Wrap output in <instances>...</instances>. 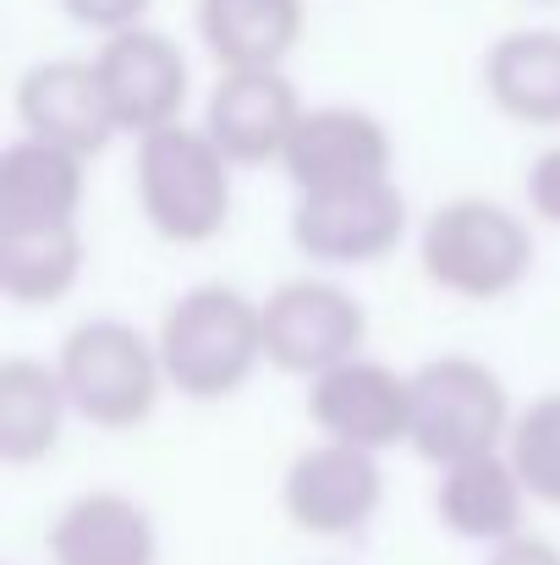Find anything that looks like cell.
Segmentation results:
<instances>
[{
  "mask_svg": "<svg viewBox=\"0 0 560 565\" xmlns=\"http://www.w3.org/2000/svg\"><path fill=\"white\" fill-rule=\"evenodd\" d=\"M484 565H560V550L550 539H539V533H517V539L495 544Z\"/></svg>",
  "mask_w": 560,
  "mask_h": 565,
  "instance_id": "cb8c5ba5",
  "label": "cell"
},
{
  "mask_svg": "<svg viewBox=\"0 0 560 565\" xmlns=\"http://www.w3.org/2000/svg\"><path fill=\"white\" fill-rule=\"evenodd\" d=\"M77 269H83L77 225H66V231H6L0 236V291L11 302H28V308L61 302L77 286Z\"/></svg>",
  "mask_w": 560,
  "mask_h": 565,
  "instance_id": "ffe728a7",
  "label": "cell"
},
{
  "mask_svg": "<svg viewBox=\"0 0 560 565\" xmlns=\"http://www.w3.org/2000/svg\"><path fill=\"white\" fill-rule=\"evenodd\" d=\"M83 209V160L33 138L0 154V236L6 231H66Z\"/></svg>",
  "mask_w": 560,
  "mask_h": 565,
  "instance_id": "5bb4252c",
  "label": "cell"
},
{
  "mask_svg": "<svg viewBox=\"0 0 560 565\" xmlns=\"http://www.w3.org/2000/svg\"><path fill=\"white\" fill-rule=\"evenodd\" d=\"M160 363L166 384L192 401L236 395L264 363V313L236 286H192L160 319Z\"/></svg>",
  "mask_w": 560,
  "mask_h": 565,
  "instance_id": "6da1fadb",
  "label": "cell"
},
{
  "mask_svg": "<svg viewBox=\"0 0 560 565\" xmlns=\"http://www.w3.org/2000/svg\"><path fill=\"white\" fill-rule=\"evenodd\" d=\"M423 275L467 302L517 291L533 269V231L495 198H445L418 231Z\"/></svg>",
  "mask_w": 560,
  "mask_h": 565,
  "instance_id": "7a4b0ae2",
  "label": "cell"
},
{
  "mask_svg": "<svg viewBox=\"0 0 560 565\" xmlns=\"http://www.w3.org/2000/svg\"><path fill=\"white\" fill-rule=\"evenodd\" d=\"M94 66H99V83H105V99H110L121 132L149 138V132L182 121L187 55L160 28H127V33L105 39Z\"/></svg>",
  "mask_w": 560,
  "mask_h": 565,
  "instance_id": "8fae6325",
  "label": "cell"
},
{
  "mask_svg": "<svg viewBox=\"0 0 560 565\" xmlns=\"http://www.w3.org/2000/svg\"><path fill=\"white\" fill-rule=\"evenodd\" d=\"M264 363L292 379H314L363 358V302L336 280H286L264 302Z\"/></svg>",
  "mask_w": 560,
  "mask_h": 565,
  "instance_id": "8992f818",
  "label": "cell"
},
{
  "mask_svg": "<svg viewBox=\"0 0 560 565\" xmlns=\"http://www.w3.org/2000/svg\"><path fill=\"white\" fill-rule=\"evenodd\" d=\"M281 166H286L297 198L379 188V182H390V132L379 116L358 110V105H308Z\"/></svg>",
  "mask_w": 560,
  "mask_h": 565,
  "instance_id": "52a82bcc",
  "label": "cell"
},
{
  "mask_svg": "<svg viewBox=\"0 0 560 565\" xmlns=\"http://www.w3.org/2000/svg\"><path fill=\"white\" fill-rule=\"evenodd\" d=\"M511 395L495 369L478 358H434L412 374V434L406 445L429 467H462L473 456H495L511 439Z\"/></svg>",
  "mask_w": 560,
  "mask_h": 565,
  "instance_id": "277c9868",
  "label": "cell"
},
{
  "mask_svg": "<svg viewBox=\"0 0 560 565\" xmlns=\"http://www.w3.org/2000/svg\"><path fill=\"white\" fill-rule=\"evenodd\" d=\"M308 417L325 439L352 450H390L412 434V374H395L373 358H352L308 384Z\"/></svg>",
  "mask_w": 560,
  "mask_h": 565,
  "instance_id": "30bf717a",
  "label": "cell"
},
{
  "mask_svg": "<svg viewBox=\"0 0 560 565\" xmlns=\"http://www.w3.org/2000/svg\"><path fill=\"white\" fill-rule=\"evenodd\" d=\"M17 121H22V138L50 143V149H66L77 160L105 154V143L121 132L116 127V110L105 99L99 66L94 61H77V55L33 61L17 77Z\"/></svg>",
  "mask_w": 560,
  "mask_h": 565,
  "instance_id": "ba28073f",
  "label": "cell"
},
{
  "mask_svg": "<svg viewBox=\"0 0 560 565\" xmlns=\"http://www.w3.org/2000/svg\"><path fill=\"white\" fill-rule=\"evenodd\" d=\"M484 88L500 116L560 127V28H511L484 55Z\"/></svg>",
  "mask_w": 560,
  "mask_h": 565,
  "instance_id": "e0dca14e",
  "label": "cell"
},
{
  "mask_svg": "<svg viewBox=\"0 0 560 565\" xmlns=\"http://www.w3.org/2000/svg\"><path fill=\"white\" fill-rule=\"evenodd\" d=\"M303 99L286 72H225L209 88L203 132L231 166H270L286 160V143L303 121Z\"/></svg>",
  "mask_w": 560,
  "mask_h": 565,
  "instance_id": "7c38bea8",
  "label": "cell"
},
{
  "mask_svg": "<svg viewBox=\"0 0 560 565\" xmlns=\"http://www.w3.org/2000/svg\"><path fill=\"white\" fill-rule=\"evenodd\" d=\"M155 0H61V11L77 22V28H94L105 39L127 33V28H144V11Z\"/></svg>",
  "mask_w": 560,
  "mask_h": 565,
  "instance_id": "7402d4cb",
  "label": "cell"
},
{
  "mask_svg": "<svg viewBox=\"0 0 560 565\" xmlns=\"http://www.w3.org/2000/svg\"><path fill=\"white\" fill-rule=\"evenodd\" d=\"M50 561L55 565H155L160 561V539L155 522L138 500L94 489L77 494L55 527H50Z\"/></svg>",
  "mask_w": 560,
  "mask_h": 565,
  "instance_id": "9a60e30c",
  "label": "cell"
},
{
  "mask_svg": "<svg viewBox=\"0 0 560 565\" xmlns=\"http://www.w3.org/2000/svg\"><path fill=\"white\" fill-rule=\"evenodd\" d=\"M434 505H440V522L456 539H473V544L495 550V544L522 533L528 489H522L517 467L506 461V450H495V456H473L462 467H445Z\"/></svg>",
  "mask_w": 560,
  "mask_h": 565,
  "instance_id": "ac0fdd59",
  "label": "cell"
},
{
  "mask_svg": "<svg viewBox=\"0 0 560 565\" xmlns=\"http://www.w3.org/2000/svg\"><path fill=\"white\" fill-rule=\"evenodd\" d=\"M72 417V401L61 390V374L33 358L0 363V461L33 467L61 445V428Z\"/></svg>",
  "mask_w": 560,
  "mask_h": 565,
  "instance_id": "d6986e66",
  "label": "cell"
},
{
  "mask_svg": "<svg viewBox=\"0 0 560 565\" xmlns=\"http://www.w3.org/2000/svg\"><path fill=\"white\" fill-rule=\"evenodd\" d=\"M198 39L225 72H281L303 39V0H198Z\"/></svg>",
  "mask_w": 560,
  "mask_h": 565,
  "instance_id": "2e32d148",
  "label": "cell"
},
{
  "mask_svg": "<svg viewBox=\"0 0 560 565\" xmlns=\"http://www.w3.org/2000/svg\"><path fill=\"white\" fill-rule=\"evenodd\" d=\"M528 203L545 225H560V143L539 149L528 166Z\"/></svg>",
  "mask_w": 560,
  "mask_h": 565,
  "instance_id": "603a6c76",
  "label": "cell"
},
{
  "mask_svg": "<svg viewBox=\"0 0 560 565\" xmlns=\"http://www.w3.org/2000/svg\"><path fill=\"white\" fill-rule=\"evenodd\" d=\"M506 461L517 467L528 500L560 511V390L533 395V401L517 412L511 439H506Z\"/></svg>",
  "mask_w": 560,
  "mask_h": 565,
  "instance_id": "44dd1931",
  "label": "cell"
},
{
  "mask_svg": "<svg viewBox=\"0 0 560 565\" xmlns=\"http://www.w3.org/2000/svg\"><path fill=\"white\" fill-rule=\"evenodd\" d=\"M138 203L166 242L198 247L231 220V160L203 127H160L138 138Z\"/></svg>",
  "mask_w": 560,
  "mask_h": 565,
  "instance_id": "5b68a950",
  "label": "cell"
},
{
  "mask_svg": "<svg viewBox=\"0 0 560 565\" xmlns=\"http://www.w3.org/2000/svg\"><path fill=\"white\" fill-rule=\"evenodd\" d=\"M406 236V198L395 182L336 198H297L292 209V242L314 264H373L395 253Z\"/></svg>",
  "mask_w": 560,
  "mask_h": 565,
  "instance_id": "4fadbf2b",
  "label": "cell"
},
{
  "mask_svg": "<svg viewBox=\"0 0 560 565\" xmlns=\"http://www.w3.org/2000/svg\"><path fill=\"white\" fill-rule=\"evenodd\" d=\"M384 500V472L373 450H352L336 439H319L292 456L281 478V505L286 516L314 533V539H347L363 533Z\"/></svg>",
  "mask_w": 560,
  "mask_h": 565,
  "instance_id": "9c48e42d",
  "label": "cell"
},
{
  "mask_svg": "<svg viewBox=\"0 0 560 565\" xmlns=\"http://www.w3.org/2000/svg\"><path fill=\"white\" fill-rule=\"evenodd\" d=\"M55 374H61L72 412L110 434L149 423V412L160 406V390H166L160 347L121 319H83L61 341Z\"/></svg>",
  "mask_w": 560,
  "mask_h": 565,
  "instance_id": "3957f363",
  "label": "cell"
}]
</instances>
